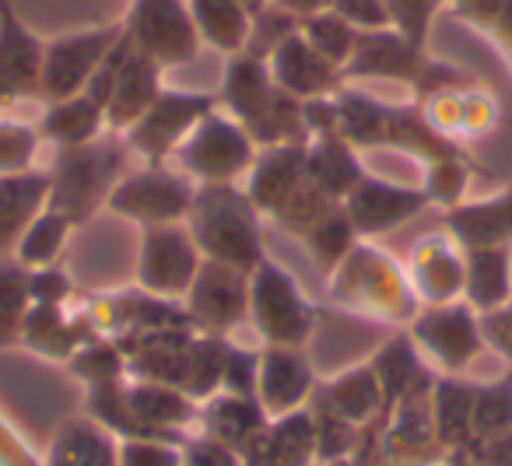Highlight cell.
Here are the masks:
<instances>
[{"label":"cell","mask_w":512,"mask_h":466,"mask_svg":"<svg viewBox=\"0 0 512 466\" xmlns=\"http://www.w3.org/2000/svg\"><path fill=\"white\" fill-rule=\"evenodd\" d=\"M221 106L246 127V134L260 148L302 144L306 137L302 102L281 92L267 71V60L253 57V53L228 57V71L221 78Z\"/></svg>","instance_id":"1"},{"label":"cell","mask_w":512,"mask_h":466,"mask_svg":"<svg viewBox=\"0 0 512 466\" xmlns=\"http://www.w3.org/2000/svg\"><path fill=\"white\" fill-rule=\"evenodd\" d=\"M186 221H190V235L204 260L225 263L246 274H253L264 263L260 211L246 197V190H235L232 183L197 186Z\"/></svg>","instance_id":"2"},{"label":"cell","mask_w":512,"mask_h":466,"mask_svg":"<svg viewBox=\"0 0 512 466\" xmlns=\"http://www.w3.org/2000/svg\"><path fill=\"white\" fill-rule=\"evenodd\" d=\"M330 291L344 309L362 312V316H379L386 323L414 319V312H418V298H414L404 270L386 253L372 246H358V242L334 267Z\"/></svg>","instance_id":"3"},{"label":"cell","mask_w":512,"mask_h":466,"mask_svg":"<svg viewBox=\"0 0 512 466\" xmlns=\"http://www.w3.org/2000/svg\"><path fill=\"white\" fill-rule=\"evenodd\" d=\"M127 162V141L85 148H67L57 158V172L50 176V207L71 218L74 225L88 221L102 204H109Z\"/></svg>","instance_id":"4"},{"label":"cell","mask_w":512,"mask_h":466,"mask_svg":"<svg viewBox=\"0 0 512 466\" xmlns=\"http://www.w3.org/2000/svg\"><path fill=\"white\" fill-rule=\"evenodd\" d=\"M179 165L190 179L204 183H235L246 176L256 162V144L246 134L235 116L214 106L197 127L186 134V141L176 148Z\"/></svg>","instance_id":"5"},{"label":"cell","mask_w":512,"mask_h":466,"mask_svg":"<svg viewBox=\"0 0 512 466\" xmlns=\"http://www.w3.org/2000/svg\"><path fill=\"white\" fill-rule=\"evenodd\" d=\"M123 36L158 67H186L200 57V32L186 0H130Z\"/></svg>","instance_id":"6"},{"label":"cell","mask_w":512,"mask_h":466,"mask_svg":"<svg viewBox=\"0 0 512 466\" xmlns=\"http://www.w3.org/2000/svg\"><path fill=\"white\" fill-rule=\"evenodd\" d=\"M249 319L274 347H302L316 330V312L299 284L267 260L249 274Z\"/></svg>","instance_id":"7"},{"label":"cell","mask_w":512,"mask_h":466,"mask_svg":"<svg viewBox=\"0 0 512 466\" xmlns=\"http://www.w3.org/2000/svg\"><path fill=\"white\" fill-rule=\"evenodd\" d=\"M123 39V22L92 25V29H74L64 36L46 39L43 50V99L60 102L81 95L102 67V60L113 53Z\"/></svg>","instance_id":"8"},{"label":"cell","mask_w":512,"mask_h":466,"mask_svg":"<svg viewBox=\"0 0 512 466\" xmlns=\"http://www.w3.org/2000/svg\"><path fill=\"white\" fill-rule=\"evenodd\" d=\"M193 197H197V186L190 183L186 172H169L162 165H148L144 172L120 179L106 207L113 214L137 221V225L155 228L186 221Z\"/></svg>","instance_id":"9"},{"label":"cell","mask_w":512,"mask_h":466,"mask_svg":"<svg viewBox=\"0 0 512 466\" xmlns=\"http://www.w3.org/2000/svg\"><path fill=\"white\" fill-rule=\"evenodd\" d=\"M214 106H218L214 95L169 92V88H162V95L151 102L148 113L123 134V141H127L130 151L148 158V165H162L169 155H176V148L186 141V134H190Z\"/></svg>","instance_id":"10"},{"label":"cell","mask_w":512,"mask_h":466,"mask_svg":"<svg viewBox=\"0 0 512 466\" xmlns=\"http://www.w3.org/2000/svg\"><path fill=\"white\" fill-rule=\"evenodd\" d=\"M200 263H204V256H200L190 228L183 225L144 228L141 267H137V281H141L144 291L162 298H179V295L186 298Z\"/></svg>","instance_id":"11"},{"label":"cell","mask_w":512,"mask_h":466,"mask_svg":"<svg viewBox=\"0 0 512 466\" xmlns=\"http://www.w3.org/2000/svg\"><path fill=\"white\" fill-rule=\"evenodd\" d=\"M43 50L46 39L22 22L11 0H0V106L43 95Z\"/></svg>","instance_id":"12"},{"label":"cell","mask_w":512,"mask_h":466,"mask_svg":"<svg viewBox=\"0 0 512 466\" xmlns=\"http://www.w3.org/2000/svg\"><path fill=\"white\" fill-rule=\"evenodd\" d=\"M186 316L207 333L232 330L239 319L249 316V274L204 260L186 291Z\"/></svg>","instance_id":"13"},{"label":"cell","mask_w":512,"mask_h":466,"mask_svg":"<svg viewBox=\"0 0 512 466\" xmlns=\"http://www.w3.org/2000/svg\"><path fill=\"white\" fill-rule=\"evenodd\" d=\"M425 60V46L411 43L397 29L362 32L344 67V81H383V85H400L414 92Z\"/></svg>","instance_id":"14"},{"label":"cell","mask_w":512,"mask_h":466,"mask_svg":"<svg viewBox=\"0 0 512 466\" xmlns=\"http://www.w3.org/2000/svg\"><path fill=\"white\" fill-rule=\"evenodd\" d=\"M414 340L446 368H467L470 358H477V351L484 347L474 309L460 302L428 305L421 316H414Z\"/></svg>","instance_id":"15"},{"label":"cell","mask_w":512,"mask_h":466,"mask_svg":"<svg viewBox=\"0 0 512 466\" xmlns=\"http://www.w3.org/2000/svg\"><path fill=\"white\" fill-rule=\"evenodd\" d=\"M267 71H271L274 85H278L281 92H288L299 102L337 95L344 88V74L337 71L334 64H327V60L302 39L299 29H295L292 36H285L267 53Z\"/></svg>","instance_id":"16"},{"label":"cell","mask_w":512,"mask_h":466,"mask_svg":"<svg viewBox=\"0 0 512 466\" xmlns=\"http://www.w3.org/2000/svg\"><path fill=\"white\" fill-rule=\"evenodd\" d=\"M411 291L425 305H449L463 295L467 284V249L453 235H428L414 246L411 256Z\"/></svg>","instance_id":"17"},{"label":"cell","mask_w":512,"mask_h":466,"mask_svg":"<svg viewBox=\"0 0 512 466\" xmlns=\"http://www.w3.org/2000/svg\"><path fill=\"white\" fill-rule=\"evenodd\" d=\"M428 204L425 190L404 183H386L376 176H362L355 190L344 197V211H348L351 225L358 235H379L390 228L404 225L407 218L421 211Z\"/></svg>","instance_id":"18"},{"label":"cell","mask_w":512,"mask_h":466,"mask_svg":"<svg viewBox=\"0 0 512 466\" xmlns=\"http://www.w3.org/2000/svg\"><path fill=\"white\" fill-rule=\"evenodd\" d=\"M162 67L155 60H148L144 53H137L134 46L127 50L123 64L116 67L113 88L106 99V127H113L116 134H127L137 120L151 109V102L162 95Z\"/></svg>","instance_id":"19"},{"label":"cell","mask_w":512,"mask_h":466,"mask_svg":"<svg viewBox=\"0 0 512 466\" xmlns=\"http://www.w3.org/2000/svg\"><path fill=\"white\" fill-rule=\"evenodd\" d=\"M50 207V176L15 172L0 176V256H11L25 228Z\"/></svg>","instance_id":"20"},{"label":"cell","mask_w":512,"mask_h":466,"mask_svg":"<svg viewBox=\"0 0 512 466\" xmlns=\"http://www.w3.org/2000/svg\"><path fill=\"white\" fill-rule=\"evenodd\" d=\"M446 228L463 249H495L512 242V186L481 204L449 207Z\"/></svg>","instance_id":"21"},{"label":"cell","mask_w":512,"mask_h":466,"mask_svg":"<svg viewBox=\"0 0 512 466\" xmlns=\"http://www.w3.org/2000/svg\"><path fill=\"white\" fill-rule=\"evenodd\" d=\"M186 4H190L200 43L225 53V57L246 53L249 29H253V11L242 0H186Z\"/></svg>","instance_id":"22"},{"label":"cell","mask_w":512,"mask_h":466,"mask_svg":"<svg viewBox=\"0 0 512 466\" xmlns=\"http://www.w3.org/2000/svg\"><path fill=\"white\" fill-rule=\"evenodd\" d=\"M306 176L327 197L344 200L358 186V179L365 176V169L358 162L355 148L341 134H323L313 137V144L306 148Z\"/></svg>","instance_id":"23"},{"label":"cell","mask_w":512,"mask_h":466,"mask_svg":"<svg viewBox=\"0 0 512 466\" xmlns=\"http://www.w3.org/2000/svg\"><path fill=\"white\" fill-rule=\"evenodd\" d=\"M102 127H106V109L85 92L50 102V109L43 113V137H50L60 151L99 141Z\"/></svg>","instance_id":"24"},{"label":"cell","mask_w":512,"mask_h":466,"mask_svg":"<svg viewBox=\"0 0 512 466\" xmlns=\"http://www.w3.org/2000/svg\"><path fill=\"white\" fill-rule=\"evenodd\" d=\"M512 267H509V249H467V284L463 295L474 309L495 312L512 298Z\"/></svg>","instance_id":"25"},{"label":"cell","mask_w":512,"mask_h":466,"mask_svg":"<svg viewBox=\"0 0 512 466\" xmlns=\"http://www.w3.org/2000/svg\"><path fill=\"white\" fill-rule=\"evenodd\" d=\"M256 382L264 389L267 403L274 407H295L306 396V389L313 386L306 358L299 354V347H274L260 354V372Z\"/></svg>","instance_id":"26"},{"label":"cell","mask_w":512,"mask_h":466,"mask_svg":"<svg viewBox=\"0 0 512 466\" xmlns=\"http://www.w3.org/2000/svg\"><path fill=\"white\" fill-rule=\"evenodd\" d=\"M71 228H74L71 218H64L60 211L46 207V211L39 214L29 228H25V235L18 239V246H15V253H11V256H15L25 270L50 267V263L64 253L67 239H71Z\"/></svg>","instance_id":"27"},{"label":"cell","mask_w":512,"mask_h":466,"mask_svg":"<svg viewBox=\"0 0 512 466\" xmlns=\"http://www.w3.org/2000/svg\"><path fill=\"white\" fill-rule=\"evenodd\" d=\"M299 32H302V39H306L327 64H334L341 74H344V67H348L351 53H355L358 36H362V32L351 29L348 22H341L334 11H316V15L302 18Z\"/></svg>","instance_id":"28"},{"label":"cell","mask_w":512,"mask_h":466,"mask_svg":"<svg viewBox=\"0 0 512 466\" xmlns=\"http://www.w3.org/2000/svg\"><path fill=\"white\" fill-rule=\"evenodd\" d=\"M29 309V270L18 260H0V347L22 340Z\"/></svg>","instance_id":"29"},{"label":"cell","mask_w":512,"mask_h":466,"mask_svg":"<svg viewBox=\"0 0 512 466\" xmlns=\"http://www.w3.org/2000/svg\"><path fill=\"white\" fill-rule=\"evenodd\" d=\"M302 235H306L309 249H313V256L323 263V267H337V263L351 253L358 232H355V225H351L348 211L337 204V207H330L327 214H320Z\"/></svg>","instance_id":"30"},{"label":"cell","mask_w":512,"mask_h":466,"mask_svg":"<svg viewBox=\"0 0 512 466\" xmlns=\"http://www.w3.org/2000/svg\"><path fill=\"white\" fill-rule=\"evenodd\" d=\"M39 148V134L22 120H0V176L29 172L32 158Z\"/></svg>","instance_id":"31"},{"label":"cell","mask_w":512,"mask_h":466,"mask_svg":"<svg viewBox=\"0 0 512 466\" xmlns=\"http://www.w3.org/2000/svg\"><path fill=\"white\" fill-rule=\"evenodd\" d=\"M467 165L460 158H439V162H428V176H425V197L432 204H446V207H456L467 193Z\"/></svg>","instance_id":"32"},{"label":"cell","mask_w":512,"mask_h":466,"mask_svg":"<svg viewBox=\"0 0 512 466\" xmlns=\"http://www.w3.org/2000/svg\"><path fill=\"white\" fill-rule=\"evenodd\" d=\"M295 29H299V18H292V15H285V11L271 8V4H264V8H260L253 15V29H249L246 53H253V57L267 60V53H271L274 46H278L285 36H292Z\"/></svg>","instance_id":"33"},{"label":"cell","mask_w":512,"mask_h":466,"mask_svg":"<svg viewBox=\"0 0 512 466\" xmlns=\"http://www.w3.org/2000/svg\"><path fill=\"white\" fill-rule=\"evenodd\" d=\"M383 4H386V15H390V29H397L411 43L425 46L428 25H432L439 0H383Z\"/></svg>","instance_id":"34"},{"label":"cell","mask_w":512,"mask_h":466,"mask_svg":"<svg viewBox=\"0 0 512 466\" xmlns=\"http://www.w3.org/2000/svg\"><path fill=\"white\" fill-rule=\"evenodd\" d=\"M327 11H334L341 22H348L358 32H379L390 29L383 0H327Z\"/></svg>","instance_id":"35"},{"label":"cell","mask_w":512,"mask_h":466,"mask_svg":"<svg viewBox=\"0 0 512 466\" xmlns=\"http://www.w3.org/2000/svg\"><path fill=\"white\" fill-rule=\"evenodd\" d=\"M498 120V102L491 99V92H484V88H467L463 92V130L460 134H488L491 127H495Z\"/></svg>","instance_id":"36"},{"label":"cell","mask_w":512,"mask_h":466,"mask_svg":"<svg viewBox=\"0 0 512 466\" xmlns=\"http://www.w3.org/2000/svg\"><path fill=\"white\" fill-rule=\"evenodd\" d=\"M71 295V281L60 267H36L29 270V298L32 305H64Z\"/></svg>","instance_id":"37"},{"label":"cell","mask_w":512,"mask_h":466,"mask_svg":"<svg viewBox=\"0 0 512 466\" xmlns=\"http://www.w3.org/2000/svg\"><path fill=\"white\" fill-rule=\"evenodd\" d=\"M74 368H78V372H88L92 379H113V375L120 372V351L109 344H85L78 354H74Z\"/></svg>","instance_id":"38"},{"label":"cell","mask_w":512,"mask_h":466,"mask_svg":"<svg viewBox=\"0 0 512 466\" xmlns=\"http://www.w3.org/2000/svg\"><path fill=\"white\" fill-rule=\"evenodd\" d=\"M446 4L453 8V15L460 18V22L474 25L477 32H488V36L505 8V0H446Z\"/></svg>","instance_id":"39"},{"label":"cell","mask_w":512,"mask_h":466,"mask_svg":"<svg viewBox=\"0 0 512 466\" xmlns=\"http://www.w3.org/2000/svg\"><path fill=\"white\" fill-rule=\"evenodd\" d=\"M481 333H488L491 344H498L505 354L512 351V298L502 305V309H495V312H488V316H484Z\"/></svg>","instance_id":"40"},{"label":"cell","mask_w":512,"mask_h":466,"mask_svg":"<svg viewBox=\"0 0 512 466\" xmlns=\"http://www.w3.org/2000/svg\"><path fill=\"white\" fill-rule=\"evenodd\" d=\"M264 4H271V8L299 18V22L309 15H316V11H327V0H264Z\"/></svg>","instance_id":"41"},{"label":"cell","mask_w":512,"mask_h":466,"mask_svg":"<svg viewBox=\"0 0 512 466\" xmlns=\"http://www.w3.org/2000/svg\"><path fill=\"white\" fill-rule=\"evenodd\" d=\"M491 39H495V43L512 57V0H505L502 15H498L495 29H491Z\"/></svg>","instance_id":"42"},{"label":"cell","mask_w":512,"mask_h":466,"mask_svg":"<svg viewBox=\"0 0 512 466\" xmlns=\"http://www.w3.org/2000/svg\"><path fill=\"white\" fill-rule=\"evenodd\" d=\"M439 4H446V0H439Z\"/></svg>","instance_id":"43"},{"label":"cell","mask_w":512,"mask_h":466,"mask_svg":"<svg viewBox=\"0 0 512 466\" xmlns=\"http://www.w3.org/2000/svg\"><path fill=\"white\" fill-rule=\"evenodd\" d=\"M509 60H512V57H509Z\"/></svg>","instance_id":"44"}]
</instances>
